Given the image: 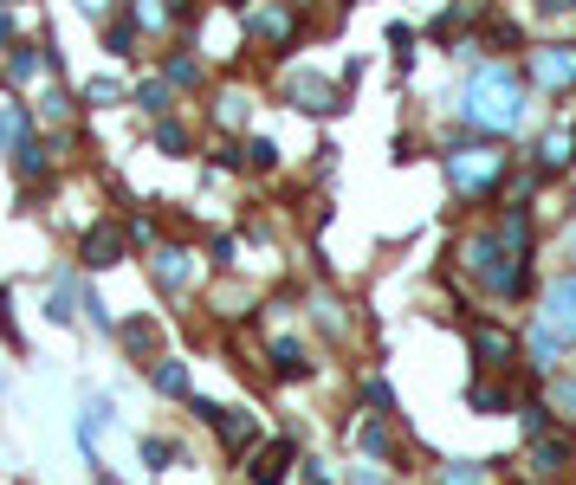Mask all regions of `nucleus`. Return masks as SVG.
I'll return each mask as SVG.
<instances>
[{
    "label": "nucleus",
    "instance_id": "obj_1",
    "mask_svg": "<svg viewBox=\"0 0 576 485\" xmlns=\"http://www.w3.org/2000/svg\"><path fill=\"white\" fill-rule=\"evenodd\" d=\"M460 266H466V279H473L479 291H492V298H518L525 279H531V220H525V207H512L499 227L460 240Z\"/></svg>",
    "mask_w": 576,
    "mask_h": 485
},
{
    "label": "nucleus",
    "instance_id": "obj_2",
    "mask_svg": "<svg viewBox=\"0 0 576 485\" xmlns=\"http://www.w3.org/2000/svg\"><path fill=\"white\" fill-rule=\"evenodd\" d=\"M454 110H460L466 130L512 136L518 123H525V78H518V65H479V72L460 85Z\"/></svg>",
    "mask_w": 576,
    "mask_h": 485
},
{
    "label": "nucleus",
    "instance_id": "obj_3",
    "mask_svg": "<svg viewBox=\"0 0 576 485\" xmlns=\"http://www.w3.org/2000/svg\"><path fill=\"white\" fill-rule=\"evenodd\" d=\"M505 169H512V156H505L499 143H466V149L447 156V182H454V194H466V201H492Z\"/></svg>",
    "mask_w": 576,
    "mask_h": 485
},
{
    "label": "nucleus",
    "instance_id": "obj_4",
    "mask_svg": "<svg viewBox=\"0 0 576 485\" xmlns=\"http://www.w3.org/2000/svg\"><path fill=\"white\" fill-rule=\"evenodd\" d=\"M525 78L538 91H551V97H564V91H576V46H531L525 52Z\"/></svg>",
    "mask_w": 576,
    "mask_h": 485
},
{
    "label": "nucleus",
    "instance_id": "obj_5",
    "mask_svg": "<svg viewBox=\"0 0 576 485\" xmlns=\"http://www.w3.org/2000/svg\"><path fill=\"white\" fill-rule=\"evenodd\" d=\"M538 324L551 330L557 343H576V266L557 272L551 285H544V304H538Z\"/></svg>",
    "mask_w": 576,
    "mask_h": 485
},
{
    "label": "nucleus",
    "instance_id": "obj_6",
    "mask_svg": "<svg viewBox=\"0 0 576 485\" xmlns=\"http://www.w3.org/2000/svg\"><path fill=\"white\" fill-rule=\"evenodd\" d=\"M466 343H473V363L479 369L518 363V337H512V330H499V324H466Z\"/></svg>",
    "mask_w": 576,
    "mask_h": 485
},
{
    "label": "nucleus",
    "instance_id": "obj_7",
    "mask_svg": "<svg viewBox=\"0 0 576 485\" xmlns=\"http://www.w3.org/2000/svg\"><path fill=\"white\" fill-rule=\"evenodd\" d=\"M292 104H298V110H311V117H331V110H344V91H337L331 78L298 72V78H292Z\"/></svg>",
    "mask_w": 576,
    "mask_h": 485
},
{
    "label": "nucleus",
    "instance_id": "obj_8",
    "mask_svg": "<svg viewBox=\"0 0 576 485\" xmlns=\"http://www.w3.org/2000/svg\"><path fill=\"white\" fill-rule=\"evenodd\" d=\"M253 33L266 39V46H292V7H285V0H259L253 7Z\"/></svg>",
    "mask_w": 576,
    "mask_h": 485
},
{
    "label": "nucleus",
    "instance_id": "obj_9",
    "mask_svg": "<svg viewBox=\"0 0 576 485\" xmlns=\"http://www.w3.org/2000/svg\"><path fill=\"white\" fill-rule=\"evenodd\" d=\"M564 466H576L570 440H531V473H538V479H557Z\"/></svg>",
    "mask_w": 576,
    "mask_h": 485
},
{
    "label": "nucleus",
    "instance_id": "obj_10",
    "mask_svg": "<svg viewBox=\"0 0 576 485\" xmlns=\"http://www.w3.org/2000/svg\"><path fill=\"white\" fill-rule=\"evenodd\" d=\"M285 466H292V440H272L266 453H253V485H279Z\"/></svg>",
    "mask_w": 576,
    "mask_h": 485
},
{
    "label": "nucleus",
    "instance_id": "obj_11",
    "mask_svg": "<svg viewBox=\"0 0 576 485\" xmlns=\"http://www.w3.org/2000/svg\"><path fill=\"white\" fill-rule=\"evenodd\" d=\"M123 259V233L117 227H91L85 233V266H117Z\"/></svg>",
    "mask_w": 576,
    "mask_h": 485
},
{
    "label": "nucleus",
    "instance_id": "obj_12",
    "mask_svg": "<svg viewBox=\"0 0 576 485\" xmlns=\"http://www.w3.org/2000/svg\"><path fill=\"white\" fill-rule=\"evenodd\" d=\"M570 156H576V136H570V123H557V130H551V136L538 143V169L551 175V169H564Z\"/></svg>",
    "mask_w": 576,
    "mask_h": 485
},
{
    "label": "nucleus",
    "instance_id": "obj_13",
    "mask_svg": "<svg viewBox=\"0 0 576 485\" xmlns=\"http://www.w3.org/2000/svg\"><path fill=\"white\" fill-rule=\"evenodd\" d=\"M272 376H279V382H298V376H311L305 350H298L292 337H279V343H272Z\"/></svg>",
    "mask_w": 576,
    "mask_h": 485
},
{
    "label": "nucleus",
    "instance_id": "obj_14",
    "mask_svg": "<svg viewBox=\"0 0 576 485\" xmlns=\"http://www.w3.org/2000/svg\"><path fill=\"white\" fill-rule=\"evenodd\" d=\"M389 414H369L363 427H356V453H369V460H389Z\"/></svg>",
    "mask_w": 576,
    "mask_h": 485
},
{
    "label": "nucleus",
    "instance_id": "obj_15",
    "mask_svg": "<svg viewBox=\"0 0 576 485\" xmlns=\"http://www.w3.org/2000/svg\"><path fill=\"white\" fill-rule=\"evenodd\" d=\"M214 427H221L227 447H246V440L259 434V421H253V414H240V408H221V414H214Z\"/></svg>",
    "mask_w": 576,
    "mask_h": 485
},
{
    "label": "nucleus",
    "instance_id": "obj_16",
    "mask_svg": "<svg viewBox=\"0 0 576 485\" xmlns=\"http://www.w3.org/2000/svg\"><path fill=\"white\" fill-rule=\"evenodd\" d=\"M156 279L162 285H182L188 279V253H182V246H162V253H156Z\"/></svg>",
    "mask_w": 576,
    "mask_h": 485
},
{
    "label": "nucleus",
    "instance_id": "obj_17",
    "mask_svg": "<svg viewBox=\"0 0 576 485\" xmlns=\"http://www.w3.org/2000/svg\"><path fill=\"white\" fill-rule=\"evenodd\" d=\"M518 414H525V421H518V427H525V440H544V427H551V401H525V408H518Z\"/></svg>",
    "mask_w": 576,
    "mask_h": 485
},
{
    "label": "nucleus",
    "instance_id": "obj_18",
    "mask_svg": "<svg viewBox=\"0 0 576 485\" xmlns=\"http://www.w3.org/2000/svg\"><path fill=\"white\" fill-rule=\"evenodd\" d=\"M149 382H156L162 395H188V369L182 363H156V376H149Z\"/></svg>",
    "mask_w": 576,
    "mask_h": 485
},
{
    "label": "nucleus",
    "instance_id": "obj_19",
    "mask_svg": "<svg viewBox=\"0 0 576 485\" xmlns=\"http://www.w3.org/2000/svg\"><path fill=\"white\" fill-rule=\"evenodd\" d=\"M363 401H369L376 414H395V388L382 382V376H363Z\"/></svg>",
    "mask_w": 576,
    "mask_h": 485
},
{
    "label": "nucleus",
    "instance_id": "obj_20",
    "mask_svg": "<svg viewBox=\"0 0 576 485\" xmlns=\"http://www.w3.org/2000/svg\"><path fill=\"white\" fill-rule=\"evenodd\" d=\"M551 408L564 414V421H576V376H557L551 382Z\"/></svg>",
    "mask_w": 576,
    "mask_h": 485
},
{
    "label": "nucleus",
    "instance_id": "obj_21",
    "mask_svg": "<svg viewBox=\"0 0 576 485\" xmlns=\"http://www.w3.org/2000/svg\"><path fill=\"white\" fill-rule=\"evenodd\" d=\"M246 162H253V169H279V143H272V136H253V143H246Z\"/></svg>",
    "mask_w": 576,
    "mask_h": 485
},
{
    "label": "nucleus",
    "instance_id": "obj_22",
    "mask_svg": "<svg viewBox=\"0 0 576 485\" xmlns=\"http://www.w3.org/2000/svg\"><path fill=\"white\" fill-rule=\"evenodd\" d=\"M441 479H447V485H486V466H479V460H454Z\"/></svg>",
    "mask_w": 576,
    "mask_h": 485
},
{
    "label": "nucleus",
    "instance_id": "obj_23",
    "mask_svg": "<svg viewBox=\"0 0 576 485\" xmlns=\"http://www.w3.org/2000/svg\"><path fill=\"white\" fill-rule=\"evenodd\" d=\"M136 104H143L149 117H162V110H169V85H162V78H149V85L136 91Z\"/></svg>",
    "mask_w": 576,
    "mask_h": 485
},
{
    "label": "nucleus",
    "instance_id": "obj_24",
    "mask_svg": "<svg viewBox=\"0 0 576 485\" xmlns=\"http://www.w3.org/2000/svg\"><path fill=\"white\" fill-rule=\"evenodd\" d=\"M123 343L143 356V350H156V330H149V324H123Z\"/></svg>",
    "mask_w": 576,
    "mask_h": 485
},
{
    "label": "nucleus",
    "instance_id": "obj_25",
    "mask_svg": "<svg viewBox=\"0 0 576 485\" xmlns=\"http://www.w3.org/2000/svg\"><path fill=\"white\" fill-rule=\"evenodd\" d=\"M466 401H473V408H505V395H499V388H486V382H473V388H466Z\"/></svg>",
    "mask_w": 576,
    "mask_h": 485
},
{
    "label": "nucleus",
    "instance_id": "obj_26",
    "mask_svg": "<svg viewBox=\"0 0 576 485\" xmlns=\"http://www.w3.org/2000/svg\"><path fill=\"white\" fill-rule=\"evenodd\" d=\"M169 85H201V65L195 59H169Z\"/></svg>",
    "mask_w": 576,
    "mask_h": 485
},
{
    "label": "nucleus",
    "instance_id": "obj_27",
    "mask_svg": "<svg viewBox=\"0 0 576 485\" xmlns=\"http://www.w3.org/2000/svg\"><path fill=\"white\" fill-rule=\"evenodd\" d=\"M156 143L175 156V149H188V130H182V123H156Z\"/></svg>",
    "mask_w": 576,
    "mask_h": 485
},
{
    "label": "nucleus",
    "instance_id": "obj_28",
    "mask_svg": "<svg viewBox=\"0 0 576 485\" xmlns=\"http://www.w3.org/2000/svg\"><path fill=\"white\" fill-rule=\"evenodd\" d=\"M143 460H149V466H169L175 447H169V440H143Z\"/></svg>",
    "mask_w": 576,
    "mask_h": 485
},
{
    "label": "nucleus",
    "instance_id": "obj_29",
    "mask_svg": "<svg viewBox=\"0 0 576 485\" xmlns=\"http://www.w3.org/2000/svg\"><path fill=\"white\" fill-rule=\"evenodd\" d=\"M240 117H246V97L227 91V97H221V123H240Z\"/></svg>",
    "mask_w": 576,
    "mask_h": 485
},
{
    "label": "nucleus",
    "instance_id": "obj_30",
    "mask_svg": "<svg viewBox=\"0 0 576 485\" xmlns=\"http://www.w3.org/2000/svg\"><path fill=\"white\" fill-rule=\"evenodd\" d=\"M544 20H564V13H576V0H538Z\"/></svg>",
    "mask_w": 576,
    "mask_h": 485
},
{
    "label": "nucleus",
    "instance_id": "obj_31",
    "mask_svg": "<svg viewBox=\"0 0 576 485\" xmlns=\"http://www.w3.org/2000/svg\"><path fill=\"white\" fill-rule=\"evenodd\" d=\"M78 7H85V13H104V7H111V0H78Z\"/></svg>",
    "mask_w": 576,
    "mask_h": 485
},
{
    "label": "nucleus",
    "instance_id": "obj_32",
    "mask_svg": "<svg viewBox=\"0 0 576 485\" xmlns=\"http://www.w3.org/2000/svg\"><path fill=\"white\" fill-rule=\"evenodd\" d=\"M0 39H13V26H7V13H0Z\"/></svg>",
    "mask_w": 576,
    "mask_h": 485
},
{
    "label": "nucleus",
    "instance_id": "obj_33",
    "mask_svg": "<svg viewBox=\"0 0 576 485\" xmlns=\"http://www.w3.org/2000/svg\"><path fill=\"white\" fill-rule=\"evenodd\" d=\"M525 485H531V479H525Z\"/></svg>",
    "mask_w": 576,
    "mask_h": 485
}]
</instances>
